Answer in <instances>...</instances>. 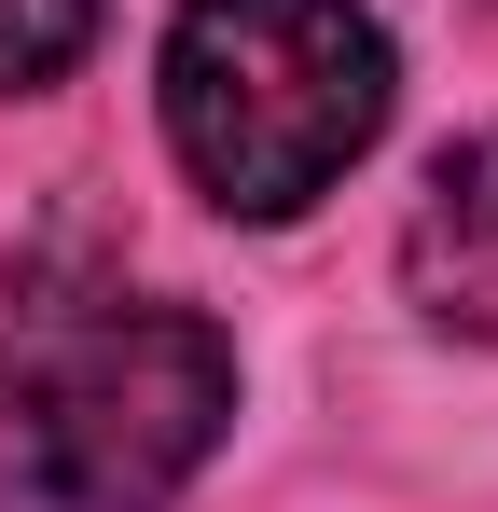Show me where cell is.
I'll return each mask as SVG.
<instances>
[{
    "label": "cell",
    "instance_id": "2",
    "mask_svg": "<svg viewBox=\"0 0 498 512\" xmlns=\"http://www.w3.org/2000/svg\"><path fill=\"white\" fill-rule=\"evenodd\" d=\"M388 28L360 0H180L166 28V139L208 208L291 222L374 153Z\"/></svg>",
    "mask_w": 498,
    "mask_h": 512
},
{
    "label": "cell",
    "instance_id": "4",
    "mask_svg": "<svg viewBox=\"0 0 498 512\" xmlns=\"http://www.w3.org/2000/svg\"><path fill=\"white\" fill-rule=\"evenodd\" d=\"M83 42H97V0H0V97L56 84Z\"/></svg>",
    "mask_w": 498,
    "mask_h": 512
},
{
    "label": "cell",
    "instance_id": "1",
    "mask_svg": "<svg viewBox=\"0 0 498 512\" xmlns=\"http://www.w3.org/2000/svg\"><path fill=\"white\" fill-rule=\"evenodd\" d=\"M236 429V346L83 250H42L0 319V499L166 512Z\"/></svg>",
    "mask_w": 498,
    "mask_h": 512
},
{
    "label": "cell",
    "instance_id": "3",
    "mask_svg": "<svg viewBox=\"0 0 498 512\" xmlns=\"http://www.w3.org/2000/svg\"><path fill=\"white\" fill-rule=\"evenodd\" d=\"M402 291L429 333L498 346V139H443L402 222Z\"/></svg>",
    "mask_w": 498,
    "mask_h": 512
}]
</instances>
